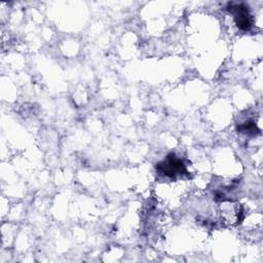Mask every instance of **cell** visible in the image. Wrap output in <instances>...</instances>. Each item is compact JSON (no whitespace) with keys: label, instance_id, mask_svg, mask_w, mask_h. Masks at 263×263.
Masks as SVG:
<instances>
[{"label":"cell","instance_id":"6da1fadb","mask_svg":"<svg viewBox=\"0 0 263 263\" xmlns=\"http://www.w3.org/2000/svg\"><path fill=\"white\" fill-rule=\"evenodd\" d=\"M220 214L224 223L235 226L242 220V206L232 200H222L220 205Z\"/></svg>","mask_w":263,"mask_h":263},{"label":"cell","instance_id":"3957f363","mask_svg":"<svg viewBox=\"0 0 263 263\" xmlns=\"http://www.w3.org/2000/svg\"><path fill=\"white\" fill-rule=\"evenodd\" d=\"M234 9L235 13V22L238 28L241 30H249L252 26V21H251V15L247 9V7L243 4H238L232 7Z\"/></svg>","mask_w":263,"mask_h":263},{"label":"cell","instance_id":"7a4b0ae2","mask_svg":"<svg viewBox=\"0 0 263 263\" xmlns=\"http://www.w3.org/2000/svg\"><path fill=\"white\" fill-rule=\"evenodd\" d=\"M157 171L167 177H175L179 174H186V167L182 160L177 158L174 154H170L166 159L157 165Z\"/></svg>","mask_w":263,"mask_h":263}]
</instances>
